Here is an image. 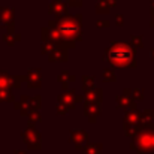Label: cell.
<instances>
[{"instance_id":"cell-1","label":"cell","mask_w":154,"mask_h":154,"mask_svg":"<svg viewBox=\"0 0 154 154\" xmlns=\"http://www.w3.org/2000/svg\"><path fill=\"white\" fill-rule=\"evenodd\" d=\"M106 58L112 66H117V67H127V66L135 63L133 51L126 44L112 45L106 52Z\"/></svg>"},{"instance_id":"cell-2","label":"cell","mask_w":154,"mask_h":154,"mask_svg":"<svg viewBox=\"0 0 154 154\" xmlns=\"http://www.w3.org/2000/svg\"><path fill=\"white\" fill-rule=\"evenodd\" d=\"M136 141L139 144V148H138L139 151L138 153H145V154L154 153V133L153 132L142 133Z\"/></svg>"}]
</instances>
